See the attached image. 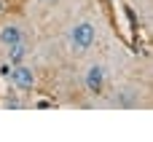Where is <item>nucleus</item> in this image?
I'll return each instance as SVG.
<instances>
[{"mask_svg": "<svg viewBox=\"0 0 153 142\" xmlns=\"http://www.w3.org/2000/svg\"><path fill=\"white\" fill-rule=\"evenodd\" d=\"M11 81H13V86H16V89L30 91V89H32V83H35V75H32V70H30V67L16 64V67L11 70Z\"/></svg>", "mask_w": 153, "mask_h": 142, "instance_id": "f03ea898", "label": "nucleus"}, {"mask_svg": "<svg viewBox=\"0 0 153 142\" xmlns=\"http://www.w3.org/2000/svg\"><path fill=\"white\" fill-rule=\"evenodd\" d=\"M22 40V30L16 27V24H5L3 30H0V43L3 46H13V43H19Z\"/></svg>", "mask_w": 153, "mask_h": 142, "instance_id": "20e7f679", "label": "nucleus"}, {"mask_svg": "<svg viewBox=\"0 0 153 142\" xmlns=\"http://www.w3.org/2000/svg\"><path fill=\"white\" fill-rule=\"evenodd\" d=\"M70 40H73V46L75 48H89L91 43H94V27L89 24V21H81V24H75L73 27V32H70Z\"/></svg>", "mask_w": 153, "mask_h": 142, "instance_id": "f257e3e1", "label": "nucleus"}, {"mask_svg": "<svg viewBox=\"0 0 153 142\" xmlns=\"http://www.w3.org/2000/svg\"><path fill=\"white\" fill-rule=\"evenodd\" d=\"M102 83H105V70H102L100 64H91L89 72H86V89H89L91 94H100V91H102Z\"/></svg>", "mask_w": 153, "mask_h": 142, "instance_id": "7ed1b4c3", "label": "nucleus"}, {"mask_svg": "<svg viewBox=\"0 0 153 142\" xmlns=\"http://www.w3.org/2000/svg\"><path fill=\"white\" fill-rule=\"evenodd\" d=\"M0 11H3V3H0Z\"/></svg>", "mask_w": 153, "mask_h": 142, "instance_id": "423d86ee", "label": "nucleus"}, {"mask_svg": "<svg viewBox=\"0 0 153 142\" xmlns=\"http://www.w3.org/2000/svg\"><path fill=\"white\" fill-rule=\"evenodd\" d=\"M8 56H11V62H22V56H24V43L19 40V43L8 46Z\"/></svg>", "mask_w": 153, "mask_h": 142, "instance_id": "39448f33", "label": "nucleus"}]
</instances>
